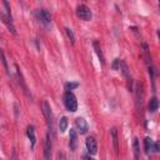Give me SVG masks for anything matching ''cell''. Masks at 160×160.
Masks as SVG:
<instances>
[{"mask_svg": "<svg viewBox=\"0 0 160 160\" xmlns=\"http://www.w3.org/2000/svg\"><path fill=\"white\" fill-rule=\"evenodd\" d=\"M62 101H64L65 108L69 111L75 112L78 110V100H76V96L71 91H65V94L62 96Z\"/></svg>", "mask_w": 160, "mask_h": 160, "instance_id": "obj_1", "label": "cell"}, {"mask_svg": "<svg viewBox=\"0 0 160 160\" xmlns=\"http://www.w3.org/2000/svg\"><path fill=\"white\" fill-rule=\"evenodd\" d=\"M119 69L121 70V72H122V75H124V78H125V80H126V86H128V89H129V91H132V76H131V74H130V70H129V66H128V64H126V61L125 60H120V66H119Z\"/></svg>", "mask_w": 160, "mask_h": 160, "instance_id": "obj_2", "label": "cell"}, {"mask_svg": "<svg viewBox=\"0 0 160 160\" xmlns=\"http://www.w3.org/2000/svg\"><path fill=\"white\" fill-rule=\"evenodd\" d=\"M41 109H42V114L46 119V122H48V126H49V131L52 132L54 128H52V112H51V108H50V104L44 100L42 104H41Z\"/></svg>", "mask_w": 160, "mask_h": 160, "instance_id": "obj_3", "label": "cell"}, {"mask_svg": "<svg viewBox=\"0 0 160 160\" xmlns=\"http://www.w3.org/2000/svg\"><path fill=\"white\" fill-rule=\"evenodd\" d=\"M75 11H76V15H78L80 19L85 20V21H88V20H90V19L92 18V12H91L90 8L86 6L85 4H79V5L76 6Z\"/></svg>", "mask_w": 160, "mask_h": 160, "instance_id": "obj_4", "label": "cell"}, {"mask_svg": "<svg viewBox=\"0 0 160 160\" xmlns=\"http://www.w3.org/2000/svg\"><path fill=\"white\" fill-rule=\"evenodd\" d=\"M0 19L1 21L5 24V26L12 32V34H16V29H15V25L12 22V18H11V14H8V12H4V11H0Z\"/></svg>", "mask_w": 160, "mask_h": 160, "instance_id": "obj_5", "label": "cell"}, {"mask_svg": "<svg viewBox=\"0 0 160 160\" xmlns=\"http://www.w3.org/2000/svg\"><path fill=\"white\" fill-rule=\"evenodd\" d=\"M85 145H86V150L90 155H95L98 152V142L94 136H89L85 141Z\"/></svg>", "mask_w": 160, "mask_h": 160, "instance_id": "obj_6", "label": "cell"}, {"mask_svg": "<svg viewBox=\"0 0 160 160\" xmlns=\"http://www.w3.org/2000/svg\"><path fill=\"white\" fill-rule=\"evenodd\" d=\"M44 160H51V139L49 132L45 135L44 141Z\"/></svg>", "mask_w": 160, "mask_h": 160, "instance_id": "obj_7", "label": "cell"}, {"mask_svg": "<svg viewBox=\"0 0 160 160\" xmlns=\"http://www.w3.org/2000/svg\"><path fill=\"white\" fill-rule=\"evenodd\" d=\"M38 16H39L40 21H41L44 25H49V24L51 22V14H50V11L46 10V9H40V10L38 11Z\"/></svg>", "mask_w": 160, "mask_h": 160, "instance_id": "obj_8", "label": "cell"}, {"mask_svg": "<svg viewBox=\"0 0 160 160\" xmlns=\"http://www.w3.org/2000/svg\"><path fill=\"white\" fill-rule=\"evenodd\" d=\"M75 125H76L78 130L80 131V134H86L88 130H89V125H88V122H86V120L84 118H76Z\"/></svg>", "mask_w": 160, "mask_h": 160, "instance_id": "obj_9", "label": "cell"}, {"mask_svg": "<svg viewBox=\"0 0 160 160\" xmlns=\"http://www.w3.org/2000/svg\"><path fill=\"white\" fill-rule=\"evenodd\" d=\"M69 146L70 150L75 151L78 148V134L74 129H70V134H69Z\"/></svg>", "mask_w": 160, "mask_h": 160, "instance_id": "obj_10", "label": "cell"}, {"mask_svg": "<svg viewBox=\"0 0 160 160\" xmlns=\"http://www.w3.org/2000/svg\"><path fill=\"white\" fill-rule=\"evenodd\" d=\"M16 76H18V82H19V84H20V86L22 88L24 92H25L28 96H30L29 88H28V85H26V82H25V80H24V76H22V74H21V71L19 70V68H18V66H16Z\"/></svg>", "mask_w": 160, "mask_h": 160, "instance_id": "obj_11", "label": "cell"}, {"mask_svg": "<svg viewBox=\"0 0 160 160\" xmlns=\"http://www.w3.org/2000/svg\"><path fill=\"white\" fill-rule=\"evenodd\" d=\"M135 94H136V106L141 108V104H142V98H144V92H142V85L140 82L136 84L135 86Z\"/></svg>", "mask_w": 160, "mask_h": 160, "instance_id": "obj_12", "label": "cell"}, {"mask_svg": "<svg viewBox=\"0 0 160 160\" xmlns=\"http://www.w3.org/2000/svg\"><path fill=\"white\" fill-rule=\"evenodd\" d=\"M26 134H28V138H29V140H30V142H31V148L34 149V146H35V142H36L35 128H34L32 125H29V126L26 128Z\"/></svg>", "mask_w": 160, "mask_h": 160, "instance_id": "obj_13", "label": "cell"}, {"mask_svg": "<svg viewBox=\"0 0 160 160\" xmlns=\"http://www.w3.org/2000/svg\"><path fill=\"white\" fill-rule=\"evenodd\" d=\"M144 148H145V152H146L148 155L154 151V141H152L149 136H146L145 140H144Z\"/></svg>", "mask_w": 160, "mask_h": 160, "instance_id": "obj_14", "label": "cell"}, {"mask_svg": "<svg viewBox=\"0 0 160 160\" xmlns=\"http://www.w3.org/2000/svg\"><path fill=\"white\" fill-rule=\"evenodd\" d=\"M92 46H94V49H95V52H96V55H98V58H99L101 65H104V64H105V61H104V55H102V52H101V48H100L99 41L95 40V41L92 42Z\"/></svg>", "mask_w": 160, "mask_h": 160, "instance_id": "obj_15", "label": "cell"}, {"mask_svg": "<svg viewBox=\"0 0 160 160\" xmlns=\"http://www.w3.org/2000/svg\"><path fill=\"white\" fill-rule=\"evenodd\" d=\"M111 132V138H112V144H114V149H115V152L119 154V139H118V131L115 128H112L110 130Z\"/></svg>", "mask_w": 160, "mask_h": 160, "instance_id": "obj_16", "label": "cell"}, {"mask_svg": "<svg viewBox=\"0 0 160 160\" xmlns=\"http://www.w3.org/2000/svg\"><path fill=\"white\" fill-rule=\"evenodd\" d=\"M132 149H134V156L135 160H140V145H139V140L135 138L132 141Z\"/></svg>", "mask_w": 160, "mask_h": 160, "instance_id": "obj_17", "label": "cell"}, {"mask_svg": "<svg viewBox=\"0 0 160 160\" xmlns=\"http://www.w3.org/2000/svg\"><path fill=\"white\" fill-rule=\"evenodd\" d=\"M148 108H149V111H150V112H155V111L158 110V108H159V101H158V99H156L155 96L150 99Z\"/></svg>", "mask_w": 160, "mask_h": 160, "instance_id": "obj_18", "label": "cell"}, {"mask_svg": "<svg viewBox=\"0 0 160 160\" xmlns=\"http://www.w3.org/2000/svg\"><path fill=\"white\" fill-rule=\"evenodd\" d=\"M68 125H69V121H68V118L66 116H62L59 121V130L61 132H64L66 129H68Z\"/></svg>", "mask_w": 160, "mask_h": 160, "instance_id": "obj_19", "label": "cell"}, {"mask_svg": "<svg viewBox=\"0 0 160 160\" xmlns=\"http://www.w3.org/2000/svg\"><path fill=\"white\" fill-rule=\"evenodd\" d=\"M0 60H1V64L4 65V69H5L6 74H8L9 76H11V75H10V70H9V66H8V61H6L5 55H4V52H2V50H1V49H0Z\"/></svg>", "mask_w": 160, "mask_h": 160, "instance_id": "obj_20", "label": "cell"}, {"mask_svg": "<svg viewBox=\"0 0 160 160\" xmlns=\"http://www.w3.org/2000/svg\"><path fill=\"white\" fill-rule=\"evenodd\" d=\"M65 32H66V35H68V38L70 39V41H71V44H75V35H74V32H72V30H71L70 28H65Z\"/></svg>", "mask_w": 160, "mask_h": 160, "instance_id": "obj_21", "label": "cell"}, {"mask_svg": "<svg viewBox=\"0 0 160 160\" xmlns=\"http://www.w3.org/2000/svg\"><path fill=\"white\" fill-rule=\"evenodd\" d=\"M78 86H79V82H76V81H74V82H65V85H64L66 91H70V90H72V89H75Z\"/></svg>", "mask_w": 160, "mask_h": 160, "instance_id": "obj_22", "label": "cell"}, {"mask_svg": "<svg viewBox=\"0 0 160 160\" xmlns=\"http://www.w3.org/2000/svg\"><path fill=\"white\" fill-rule=\"evenodd\" d=\"M119 66H120V59H115V60H114V62H112V69L118 70V69H119Z\"/></svg>", "mask_w": 160, "mask_h": 160, "instance_id": "obj_23", "label": "cell"}, {"mask_svg": "<svg viewBox=\"0 0 160 160\" xmlns=\"http://www.w3.org/2000/svg\"><path fill=\"white\" fill-rule=\"evenodd\" d=\"M58 160H66V159H65L64 154H59V155H58Z\"/></svg>", "mask_w": 160, "mask_h": 160, "instance_id": "obj_24", "label": "cell"}, {"mask_svg": "<svg viewBox=\"0 0 160 160\" xmlns=\"http://www.w3.org/2000/svg\"><path fill=\"white\" fill-rule=\"evenodd\" d=\"M89 160H95V159H89Z\"/></svg>", "mask_w": 160, "mask_h": 160, "instance_id": "obj_25", "label": "cell"}]
</instances>
